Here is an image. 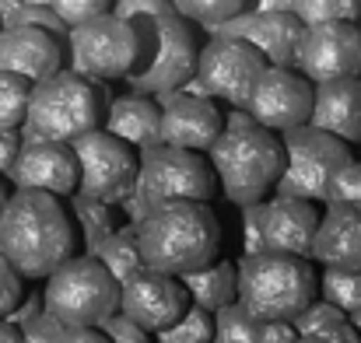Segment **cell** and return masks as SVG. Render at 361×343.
<instances>
[{"label":"cell","instance_id":"obj_24","mask_svg":"<svg viewBox=\"0 0 361 343\" xmlns=\"http://www.w3.org/2000/svg\"><path fill=\"white\" fill-rule=\"evenodd\" d=\"M179 280H183L190 301L207 312H218L221 305L235 301V263H228V259H211L190 273H179Z\"/></svg>","mask_w":361,"mask_h":343},{"label":"cell","instance_id":"obj_32","mask_svg":"<svg viewBox=\"0 0 361 343\" xmlns=\"http://www.w3.org/2000/svg\"><path fill=\"white\" fill-rule=\"evenodd\" d=\"M211 316H214V340L218 343H252L256 319L242 308L239 301H228Z\"/></svg>","mask_w":361,"mask_h":343},{"label":"cell","instance_id":"obj_34","mask_svg":"<svg viewBox=\"0 0 361 343\" xmlns=\"http://www.w3.org/2000/svg\"><path fill=\"white\" fill-rule=\"evenodd\" d=\"M323 204H361V161L351 158L330 175Z\"/></svg>","mask_w":361,"mask_h":343},{"label":"cell","instance_id":"obj_45","mask_svg":"<svg viewBox=\"0 0 361 343\" xmlns=\"http://www.w3.org/2000/svg\"><path fill=\"white\" fill-rule=\"evenodd\" d=\"M0 343H25L21 340V326L11 319H0Z\"/></svg>","mask_w":361,"mask_h":343},{"label":"cell","instance_id":"obj_17","mask_svg":"<svg viewBox=\"0 0 361 343\" xmlns=\"http://www.w3.org/2000/svg\"><path fill=\"white\" fill-rule=\"evenodd\" d=\"M161 99V144L186 151H211V144L225 130V116L207 95H190L186 88L165 92Z\"/></svg>","mask_w":361,"mask_h":343},{"label":"cell","instance_id":"obj_49","mask_svg":"<svg viewBox=\"0 0 361 343\" xmlns=\"http://www.w3.org/2000/svg\"><path fill=\"white\" fill-rule=\"evenodd\" d=\"M21 4H49V0H21Z\"/></svg>","mask_w":361,"mask_h":343},{"label":"cell","instance_id":"obj_10","mask_svg":"<svg viewBox=\"0 0 361 343\" xmlns=\"http://www.w3.org/2000/svg\"><path fill=\"white\" fill-rule=\"evenodd\" d=\"M67 46H71L74 74L88 81H123L140 56L137 25L113 11L74 25L67 32Z\"/></svg>","mask_w":361,"mask_h":343},{"label":"cell","instance_id":"obj_36","mask_svg":"<svg viewBox=\"0 0 361 343\" xmlns=\"http://www.w3.org/2000/svg\"><path fill=\"white\" fill-rule=\"evenodd\" d=\"M25 298V277L7 263V256H0V319H7Z\"/></svg>","mask_w":361,"mask_h":343},{"label":"cell","instance_id":"obj_33","mask_svg":"<svg viewBox=\"0 0 361 343\" xmlns=\"http://www.w3.org/2000/svg\"><path fill=\"white\" fill-rule=\"evenodd\" d=\"M341 323H351L348 312H341L334 301H326V298H319V294L291 319V326H295L298 337H302V333H319V330H330V326H341Z\"/></svg>","mask_w":361,"mask_h":343},{"label":"cell","instance_id":"obj_27","mask_svg":"<svg viewBox=\"0 0 361 343\" xmlns=\"http://www.w3.org/2000/svg\"><path fill=\"white\" fill-rule=\"evenodd\" d=\"M154 343H211L214 340V316L190 301V308L165 330L151 333Z\"/></svg>","mask_w":361,"mask_h":343},{"label":"cell","instance_id":"obj_26","mask_svg":"<svg viewBox=\"0 0 361 343\" xmlns=\"http://www.w3.org/2000/svg\"><path fill=\"white\" fill-rule=\"evenodd\" d=\"M88 256H95L116 280H123L126 273L140 270V245H137V225H120L113 235H106Z\"/></svg>","mask_w":361,"mask_h":343},{"label":"cell","instance_id":"obj_13","mask_svg":"<svg viewBox=\"0 0 361 343\" xmlns=\"http://www.w3.org/2000/svg\"><path fill=\"white\" fill-rule=\"evenodd\" d=\"M295 67L312 85L361 74V28L358 21H323L305 25L295 49Z\"/></svg>","mask_w":361,"mask_h":343},{"label":"cell","instance_id":"obj_37","mask_svg":"<svg viewBox=\"0 0 361 343\" xmlns=\"http://www.w3.org/2000/svg\"><path fill=\"white\" fill-rule=\"evenodd\" d=\"M99 330H102L113 343H154L151 340V333H147L144 326H137V323H133V319H126L123 312L106 316V319L99 323Z\"/></svg>","mask_w":361,"mask_h":343},{"label":"cell","instance_id":"obj_1","mask_svg":"<svg viewBox=\"0 0 361 343\" xmlns=\"http://www.w3.org/2000/svg\"><path fill=\"white\" fill-rule=\"evenodd\" d=\"M78 249V231L63 197L42 189H14L0 211V256L25 277L46 280Z\"/></svg>","mask_w":361,"mask_h":343},{"label":"cell","instance_id":"obj_14","mask_svg":"<svg viewBox=\"0 0 361 343\" xmlns=\"http://www.w3.org/2000/svg\"><path fill=\"white\" fill-rule=\"evenodd\" d=\"M245 113L252 116V123L284 133L291 126L309 123L312 116V81L291 67H263V74L256 77Z\"/></svg>","mask_w":361,"mask_h":343},{"label":"cell","instance_id":"obj_21","mask_svg":"<svg viewBox=\"0 0 361 343\" xmlns=\"http://www.w3.org/2000/svg\"><path fill=\"white\" fill-rule=\"evenodd\" d=\"M309 259L337 270H361V204H326Z\"/></svg>","mask_w":361,"mask_h":343},{"label":"cell","instance_id":"obj_22","mask_svg":"<svg viewBox=\"0 0 361 343\" xmlns=\"http://www.w3.org/2000/svg\"><path fill=\"white\" fill-rule=\"evenodd\" d=\"M312 126L355 144L361 140V74L312 85Z\"/></svg>","mask_w":361,"mask_h":343},{"label":"cell","instance_id":"obj_44","mask_svg":"<svg viewBox=\"0 0 361 343\" xmlns=\"http://www.w3.org/2000/svg\"><path fill=\"white\" fill-rule=\"evenodd\" d=\"M18 151H21V133L0 126V175H7V168L18 158Z\"/></svg>","mask_w":361,"mask_h":343},{"label":"cell","instance_id":"obj_31","mask_svg":"<svg viewBox=\"0 0 361 343\" xmlns=\"http://www.w3.org/2000/svg\"><path fill=\"white\" fill-rule=\"evenodd\" d=\"M295 14L302 25H323V21H358V0H295Z\"/></svg>","mask_w":361,"mask_h":343},{"label":"cell","instance_id":"obj_29","mask_svg":"<svg viewBox=\"0 0 361 343\" xmlns=\"http://www.w3.org/2000/svg\"><path fill=\"white\" fill-rule=\"evenodd\" d=\"M249 4L252 0H172L176 14H183L186 21H197L204 28H214L242 11H249Z\"/></svg>","mask_w":361,"mask_h":343},{"label":"cell","instance_id":"obj_30","mask_svg":"<svg viewBox=\"0 0 361 343\" xmlns=\"http://www.w3.org/2000/svg\"><path fill=\"white\" fill-rule=\"evenodd\" d=\"M28 95H32V81L0 70V126L4 130H21L28 113Z\"/></svg>","mask_w":361,"mask_h":343},{"label":"cell","instance_id":"obj_9","mask_svg":"<svg viewBox=\"0 0 361 343\" xmlns=\"http://www.w3.org/2000/svg\"><path fill=\"white\" fill-rule=\"evenodd\" d=\"M137 186L151 207L176 204V200L211 204L218 197V175H214L207 154L186 151V147H169V144L140 151Z\"/></svg>","mask_w":361,"mask_h":343},{"label":"cell","instance_id":"obj_19","mask_svg":"<svg viewBox=\"0 0 361 343\" xmlns=\"http://www.w3.org/2000/svg\"><path fill=\"white\" fill-rule=\"evenodd\" d=\"M316 225H319V211L312 200L284 197V193H274L270 200H263L259 235H263V249H270V252H288V256L309 259Z\"/></svg>","mask_w":361,"mask_h":343},{"label":"cell","instance_id":"obj_35","mask_svg":"<svg viewBox=\"0 0 361 343\" xmlns=\"http://www.w3.org/2000/svg\"><path fill=\"white\" fill-rule=\"evenodd\" d=\"M113 4H116V0H49V7L60 14V21H63L67 28H74V25H81V21H92V18L113 11Z\"/></svg>","mask_w":361,"mask_h":343},{"label":"cell","instance_id":"obj_41","mask_svg":"<svg viewBox=\"0 0 361 343\" xmlns=\"http://www.w3.org/2000/svg\"><path fill=\"white\" fill-rule=\"evenodd\" d=\"M298 333L291 323L284 319H270V323H256V333H252V343H295Z\"/></svg>","mask_w":361,"mask_h":343},{"label":"cell","instance_id":"obj_23","mask_svg":"<svg viewBox=\"0 0 361 343\" xmlns=\"http://www.w3.org/2000/svg\"><path fill=\"white\" fill-rule=\"evenodd\" d=\"M102 126L116 133L120 140H126L137 154L161 144V109L158 102H151V95H140V92L113 99Z\"/></svg>","mask_w":361,"mask_h":343},{"label":"cell","instance_id":"obj_4","mask_svg":"<svg viewBox=\"0 0 361 343\" xmlns=\"http://www.w3.org/2000/svg\"><path fill=\"white\" fill-rule=\"evenodd\" d=\"M109 92L99 81H88L74 70H56L32 85L28 113L21 123V144L28 140H60L71 144L81 133L102 126Z\"/></svg>","mask_w":361,"mask_h":343},{"label":"cell","instance_id":"obj_25","mask_svg":"<svg viewBox=\"0 0 361 343\" xmlns=\"http://www.w3.org/2000/svg\"><path fill=\"white\" fill-rule=\"evenodd\" d=\"M67 211L74 214L71 221L78 225L74 231H81V242H85V252H92L106 235L120 228V204H106V200H92V197H81V193H71L67 197Z\"/></svg>","mask_w":361,"mask_h":343},{"label":"cell","instance_id":"obj_46","mask_svg":"<svg viewBox=\"0 0 361 343\" xmlns=\"http://www.w3.org/2000/svg\"><path fill=\"white\" fill-rule=\"evenodd\" d=\"M252 11H295V0H252Z\"/></svg>","mask_w":361,"mask_h":343},{"label":"cell","instance_id":"obj_43","mask_svg":"<svg viewBox=\"0 0 361 343\" xmlns=\"http://www.w3.org/2000/svg\"><path fill=\"white\" fill-rule=\"evenodd\" d=\"M56 343H113L99 326H63Z\"/></svg>","mask_w":361,"mask_h":343},{"label":"cell","instance_id":"obj_5","mask_svg":"<svg viewBox=\"0 0 361 343\" xmlns=\"http://www.w3.org/2000/svg\"><path fill=\"white\" fill-rule=\"evenodd\" d=\"M207 161L218 175L225 200L245 207V204L267 200V193L274 189L284 168V147L274 130L259 123H242V126L221 130V137L207 151Z\"/></svg>","mask_w":361,"mask_h":343},{"label":"cell","instance_id":"obj_15","mask_svg":"<svg viewBox=\"0 0 361 343\" xmlns=\"http://www.w3.org/2000/svg\"><path fill=\"white\" fill-rule=\"evenodd\" d=\"M190 308V294L179 277L158 273V270H133L120 280V312L144 326L147 333H158L172 326L183 312Z\"/></svg>","mask_w":361,"mask_h":343},{"label":"cell","instance_id":"obj_20","mask_svg":"<svg viewBox=\"0 0 361 343\" xmlns=\"http://www.w3.org/2000/svg\"><path fill=\"white\" fill-rule=\"evenodd\" d=\"M0 70L35 85L63 70V42L35 25H7L0 28Z\"/></svg>","mask_w":361,"mask_h":343},{"label":"cell","instance_id":"obj_38","mask_svg":"<svg viewBox=\"0 0 361 343\" xmlns=\"http://www.w3.org/2000/svg\"><path fill=\"white\" fill-rule=\"evenodd\" d=\"M60 333H63V323L53 312H46V308L21 323V340L25 343H56Z\"/></svg>","mask_w":361,"mask_h":343},{"label":"cell","instance_id":"obj_7","mask_svg":"<svg viewBox=\"0 0 361 343\" xmlns=\"http://www.w3.org/2000/svg\"><path fill=\"white\" fill-rule=\"evenodd\" d=\"M42 308L63 326H99L106 316L120 312V280L95 256L74 252L46 277Z\"/></svg>","mask_w":361,"mask_h":343},{"label":"cell","instance_id":"obj_12","mask_svg":"<svg viewBox=\"0 0 361 343\" xmlns=\"http://www.w3.org/2000/svg\"><path fill=\"white\" fill-rule=\"evenodd\" d=\"M267 60L256 46H249L245 39H228V35H214L200 56H197V81L204 85V92L211 99H221L235 109H245L249 92L256 85V77L263 74Z\"/></svg>","mask_w":361,"mask_h":343},{"label":"cell","instance_id":"obj_47","mask_svg":"<svg viewBox=\"0 0 361 343\" xmlns=\"http://www.w3.org/2000/svg\"><path fill=\"white\" fill-rule=\"evenodd\" d=\"M351 326L358 330V337H361V308H358V312H355V316H351Z\"/></svg>","mask_w":361,"mask_h":343},{"label":"cell","instance_id":"obj_42","mask_svg":"<svg viewBox=\"0 0 361 343\" xmlns=\"http://www.w3.org/2000/svg\"><path fill=\"white\" fill-rule=\"evenodd\" d=\"M295 343H361V337L351 323H341V326H330L319 333H302Z\"/></svg>","mask_w":361,"mask_h":343},{"label":"cell","instance_id":"obj_6","mask_svg":"<svg viewBox=\"0 0 361 343\" xmlns=\"http://www.w3.org/2000/svg\"><path fill=\"white\" fill-rule=\"evenodd\" d=\"M133 25L140 35V56L123 81L140 95H165L183 88L197 74V56H200L190 21L176 11H161L133 18Z\"/></svg>","mask_w":361,"mask_h":343},{"label":"cell","instance_id":"obj_51","mask_svg":"<svg viewBox=\"0 0 361 343\" xmlns=\"http://www.w3.org/2000/svg\"><path fill=\"white\" fill-rule=\"evenodd\" d=\"M358 4H361V0H358Z\"/></svg>","mask_w":361,"mask_h":343},{"label":"cell","instance_id":"obj_2","mask_svg":"<svg viewBox=\"0 0 361 343\" xmlns=\"http://www.w3.org/2000/svg\"><path fill=\"white\" fill-rule=\"evenodd\" d=\"M140 263L158 273H190L221 252V221L211 211V204L197 200H176L158 204L144 214L137 225Z\"/></svg>","mask_w":361,"mask_h":343},{"label":"cell","instance_id":"obj_48","mask_svg":"<svg viewBox=\"0 0 361 343\" xmlns=\"http://www.w3.org/2000/svg\"><path fill=\"white\" fill-rule=\"evenodd\" d=\"M7 197H11V193H7V186L0 182V211H4V204H7Z\"/></svg>","mask_w":361,"mask_h":343},{"label":"cell","instance_id":"obj_50","mask_svg":"<svg viewBox=\"0 0 361 343\" xmlns=\"http://www.w3.org/2000/svg\"><path fill=\"white\" fill-rule=\"evenodd\" d=\"M211 343H218V340H211Z\"/></svg>","mask_w":361,"mask_h":343},{"label":"cell","instance_id":"obj_18","mask_svg":"<svg viewBox=\"0 0 361 343\" xmlns=\"http://www.w3.org/2000/svg\"><path fill=\"white\" fill-rule=\"evenodd\" d=\"M14 189H42L53 197H71L78 189V158L71 144L60 140H28L7 168Z\"/></svg>","mask_w":361,"mask_h":343},{"label":"cell","instance_id":"obj_11","mask_svg":"<svg viewBox=\"0 0 361 343\" xmlns=\"http://www.w3.org/2000/svg\"><path fill=\"white\" fill-rule=\"evenodd\" d=\"M71 147L78 158V189L74 193L106 200V204H120L133 189L137 172H140V154L116 133H109L106 126H95V130L81 133L78 140H71Z\"/></svg>","mask_w":361,"mask_h":343},{"label":"cell","instance_id":"obj_28","mask_svg":"<svg viewBox=\"0 0 361 343\" xmlns=\"http://www.w3.org/2000/svg\"><path fill=\"white\" fill-rule=\"evenodd\" d=\"M319 298L334 301L341 312H348V319L361 308V270H337L326 266L319 273Z\"/></svg>","mask_w":361,"mask_h":343},{"label":"cell","instance_id":"obj_40","mask_svg":"<svg viewBox=\"0 0 361 343\" xmlns=\"http://www.w3.org/2000/svg\"><path fill=\"white\" fill-rule=\"evenodd\" d=\"M161 11H176L172 0H116L113 4V14H120L126 21L144 18V14H161Z\"/></svg>","mask_w":361,"mask_h":343},{"label":"cell","instance_id":"obj_3","mask_svg":"<svg viewBox=\"0 0 361 343\" xmlns=\"http://www.w3.org/2000/svg\"><path fill=\"white\" fill-rule=\"evenodd\" d=\"M319 294V273L305 256L288 252H256L235 263V301L256 319L291 323Z\"/></svg>","mask_w":361,"mask_h":343},{"label":"cell","instance_id":"obj_16","mask_svg":"<svg viewBox=\"0 0 361 343\" xmlns=\"http://www.w3.org/2000/svg\"><path fill=\"white\" fill-rule=\"evenodd\" d=\"M211 35H228V39H245L263 53L270 67H295V49L302 42L305 25L298 21L295 11H242L235 18L207 28Z\"/></svg>","mask_w":361,"mask_h":343},{"label":"cell","instance_id":"obj_39","mask_svg":"<svg viewBox=\"0 0 361 343\" xmlns=\"http://www.w3.org/2000/svg\"><path fill=\"white\" fill-rule=\"evenodd\" d=\"M259 214H263V200H256V204H245V207H242V256H256V252H263Z\"/></svg>","mask_w":361,"mask_h":343},{"label":"cell","instance_id":"obj_8","mask_svg":"<svg viewBox=\"0 0 361 343\" xmlns=\"http://www.w3.org/2000/svg\"><path fill=\"white\" fill-rule=\"evenodd\" d=\"M281 147H284V168L274 182V193L302 197V200H312V204H323L330 175L344 161L355 158L348 140H341V137H334V133H326L312 123L284 130Z\"/></svg>","mask_w":361,"mask_h":343}]
</instances>
